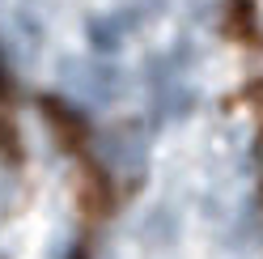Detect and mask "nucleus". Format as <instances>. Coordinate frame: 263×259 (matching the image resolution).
I'll return each instance as SVG.
<instances>
[{
    "label": "nucleus",
    "mask_w": 263,
    "mask_h": 259,
    "mask_svg": "<svg viewBox=\"0 0 263 259\" xmlns=\"http://www.w3.org/2000/svg\"><path fill=\"white\" fill-rule=\"evenodd\" d=\"M98 161H102L115 179L132 183L149 166V140H144L140 127H110V132L98 136Z\"/></svg>",
    "instance_id": "obj_1"
},
{
    "label": "nucleus",
    "mask_w": 263,
    "mask_h": 259,
    "mask_svg": "<svg viewBox=\"0 0 263 259\" xmlns=\"http://www.w3.org/2000/svg\"><path fill=\"white\" fill-rule=\"evenodd\" d=\"M123 81L115 77L106 64H81V60H64L60 64V89L68 94L77 106H106L115 98V89H119Z\"/></svg>",
    "instance_id": "obj_2"
},
{
    "label": "nucleus",
    "mask_w": 263,
    "mask_h": 259,
    "mask_svg": "<svg viewBox=\"0 0 263 259\" xmlns=\"http://www.w3.org/2000/svg\"><path fill=\"white\" fill-rule=\"evenodd\" d=\"M0 17H5V26H0L5 60L13 64V68H30V60H34L39 47H43V30L34 22V13L30 9H5Z\"/></svg>",
    "instance_id": "obj_3"
},
{
    "label": "nucleus",
    "mask_w": 263,
    "mask_h": 259,
    "mask_svg": "<svg viewBox=\"0 0 263 259\" xmlns=\"http://www.w3.org/2000/svg\"><path fill=\"white\" fill-rule=\"evenodd\" d=\"M259 234H263V221H259L255 213H242L234 225H229L225 247H229V251H251V247H259Z\"/></svg>",
    "instance_id": "obj_4"
},
{
    "label": "nucleus",
    "mask_w": 263,
    "mask_h": 259,
    "mask_svg": "<svg viewBox=\"0 0 263 259\" xmlns=\"http://www.w3.org/2000/svg\"><path fill=\"white\" fill-rule=\"evenodd\" d=\"M89 30H93V43L102 47V51H110V47H119V39H123V26H119V17H115V13H110L106 22H93Z\"/></svg>",
    "instance_id": "obj_5"
},
{
    "label": "nucleus",
    "mask_w": 263,
    "mask_h": 259,
    "mask_svg": "<svg viewBox=\"0 0 263 259\" xmlns=\"http://www.w3.org/2000/svg\"><path fill=\"white\" fill-rule=\"evenodd\" d=\"M13 200H17V170L9 161H0V217H9Z\"/></svg>",
    "instance_id": "obj_6"
},
{
    "label": "nucleus",
    "mask_w": 263,
    "mask_h": 259,
    "mask_svg": "<svg viewBox=\"0 0 263 259\" xmlns=\"http://www.w3.org/2000/svg\"><path fill=\"white\" fill-rule=\"evenodd\" d=\"M259 170H263V144H259Z\"/></svg>",
    "instance_id": "obj_7"
}]
</instances>
